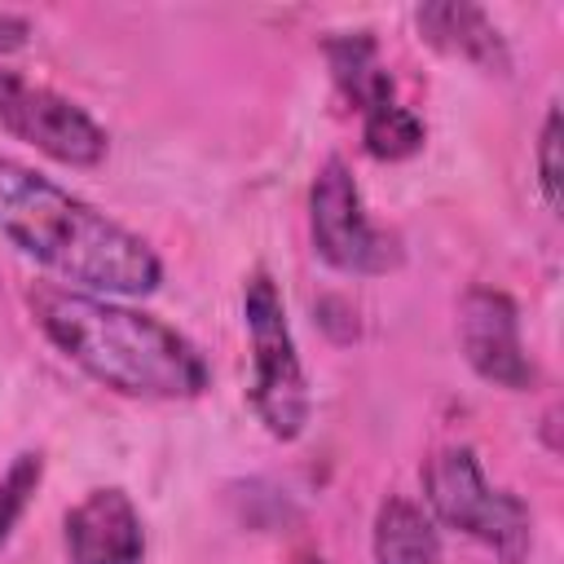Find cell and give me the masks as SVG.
I'll use <instances>...</instances> for the list:
<instances>
[{
  "label": "cell",
  "mask_w": 564,
  "mask_h": 564,
  "mask_svg": "<svg viewBox=\"0 0 564 564\" xmlns=\"http://www.w3.org/2000/svg\"><path fill=\"white\" fill-rule=\"evenodd\" d=\"M26 304L48 344L119 397L189 401L212 379L203 352L176 326L110 295H88L75 286H31Z\"/></svg>",
  "instance_id": "obj_1"
},
{
  "label": "cell",
  "mask_w": 564,
  "mask_h": 564,
  "mask_svg": "<svg viewBox=\"0 0 564 564\" xmlns=\"http://www.w3.org/2000/svg\"><path fill=\"white\" fill-rule=\"evenodd\" d=\"M0 238L88 295H150L163 282L145 238L13 159H0Z\"/></svg>",
  "instance_id": "obj_2"
},
{
  "label": "cell",
  "mask_w": 564,
  "mask_h": 564,
  "mask_svg": "<svg viewBox=\"0 0 564 564\" xmlns=\"http://www.w3.org/2000/svg\"><path fill=\"white\" fill-rule=\"evenodd\" d=\"M423 502L436 524L489 546L502 564H524L533 542L529 502L511 489H494L471 445H445L423 463Z\"/></svg>",
  "instance_id": "obj_3"
},
{
  "label": "cell",
  "mask_w": 564,
  "mask_h": 564,
  "mask_svg": "<svg viewBox=\"0 0 564 564\" xmlns=\"http://www.w3.org/2000/svg\"><path fill=\"white\" fill-rule=\"evenodd\" d=\"M242 322L251 339V388H247L251 410L273 441H295L308 427L313 397L286 326L278 282L264 269H256L242 286Z\"/></svg>",
  "instance_id": "obj_4"
},
{
  "label": "cell",
  "mask_w": 564,
  "mask_h": 564,
  "mask_svg": "<svg viewBox=\"0 0 564 564\" xmlns=\"http://www.w3.org/2000/svg\"><path fill=\"white\" fill-rule=\"evenodd\" d=\"M308 229H313V251L339 273L370 278L401 264L397 238L370 225L361 207V189L344 159H326L317 167L308 189Z\"/></svg>",
  "instance_id": "obj_5"
},
{
  "label": "cell",
  "mask_w": 564,
  "mask_h": 564,
  "mask_svg": "<svg viewBox=\"0 0 564 564\" xmlns=\"http://www.w3.org/2000/svg\"><path fill=\"white\" fill-rule=\"evenodd\" d=\"M0 128L66 167H93L106 159V132L88 110L4 66H0Z\"/></svg>",
  "instance_id": "obj_6"
},
{
  "label": "cell",
  "mask_w": 564,
  "mask_h": 564,
  "mask_svg": "<svg viewBox=\"0 0 564 564\" xmlns=\"http://www.w3.org/2000/svg\"><path fill=\"white\" fill-rule=\"evenodd\" d=\"M458 344L467 366L507 392L533 388L538 370L520 344V308L507 291L498 286H471L458 304Z\"/></svg>",
  "instance_id": "obj_7"
},
{
  "label": "cell",
  "mask_w": 564,
  "mask_h": 564,
  "mask_svg": "<svg viewBox=\"0 0 564 564\" xmlns=\"http://www.w3.org/2000/svg\"><path fill=\"white\" fill-rule=\"evenodd\" d=\"M62 538H66L70 564H141L145 560L141 511L119 485L84 494L66 511Z\"/></svg>",
  "instance_id": "obj_8"
},
{
  "label": "cell",
  "mask_w": 564,
  "mask_h": 564,
  "mask_svg": "<svg viewBox=\"0 0 564 564\" xmlns=\"http://www.w3.org/2000/svg\"><path fill=\"white\" fill-rule=\"evenodd\" d=\"M414 22H419V35L432 48H441L449 57H463V62L489 70V75H507L511 70L507 40L489 22L485 9L463 4V0H432V4H419Z\"/></svg>",
  "instance_id": "obj_9"
},
{
  "label": "cell",
  "mask_w": 564,
  "mask_h": 564,
  "mask_svg": "<svg viewBox=\"0 0 564 564\" xmlns=\"http://www.w3.org/2000/svg\"><path fill=\"white\" fill-rule=\"evenodd\" d=\"M326 62H330V79L339 88V97L366 115L383 101H392V75L388 66L379 62V44L370 31H344V35H330L326 44Z\"/></svg>",
  "instance_id": "obj_10"
},
{
  "label": "cell",
  "mask_w": 564,
  "mask_h": 564,
  "mask_svg": "<svg viewBox=\"0 0 564 564\" xmlns=\"http://www.w3.org/2000/svg\"><path fill=\"white\" fill-rule=\"evenodd\" d=\"M370 551H375V564H441L436 520L419 502L392 494L375 511Z\"/></svg>",
  "instance_id": "obj_11"
},
{
  "label": "cell",
  "mask_w": 564,
  "mask_h": 564,
  "mask_svg": "<svg viewBox=\"0 0 564 564\" xmlns=\"http://www.w3.org/2000/svg\"><path fill=\"white\" fill-rule=\"evenodd\" d=\"M423 137H427L423 119L410 106H401L397 97L361 115V145L379 163H401V159L419 154L423 150Z\"/></svg>",
  "instance_id": "obj_12"
},
{
  "label": "cell",
  "mask_w": 564,
  "mask_h": 564,
  "mask_svg": "<svg viewBox=\"0 0 564 564\" xmlns=\"http://www.w3.org/2000/svg\"><path fill=\"white\" fill-rule=\"evenodd\" d=\"M40 480H44V454L40 449H22L9 463V471L0 476V546L13 538L18 520L26 516L35 489H40Z\"/></svg>",
  "instance_id": "obj_13"
},
{
  "label": "cell",
  "mask_w": 564,
  "mask_h": 564,
  "mask_svg": "<svg viewBox=\"0 0 564 564\" xmlns=\"http://www.w3.org/2000/svg\"><path fill=\"white\" fill-rule=\"evenodd\" d=\"M538 189L551 212H560V106L546 110L538 137Z\"/></svg>",
  "instance_id": "obj_14"
},
{
  "label": "cell",
  "mask_w": 564,
  "mask_h": 564,
  "mask_svg": "<svg viewBox=\"0 0 564 564\" xmlns=\"http://www.w3.org/2000/svg\"><path fill=\"white\" fill-rule=\"evenodd\" d=\"M26 40H31V22L18 13H0V57L26 48Z\"/></svg>",
  "instance_id": "obj_15"
},
{
  "label": "cell",
  "mask_w": 564,
  "mask_h": 564,
  "mask_svg": "<svg viewBox=\"0 0 564 564\" xmlns=\"http://www.w3.org/2000/svg\"><path fill=\"white\" fill-rule=\"evenodd\" d=\"M295 564H326L322 555H313V551H304V555H295Z\"/></svg>",
  "instance_id": "obj_16"
}]
</instances>
